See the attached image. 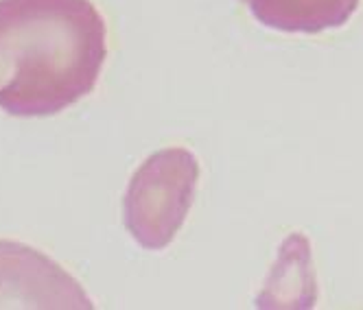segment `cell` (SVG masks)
<instances>
[{"instance_id":"3957f363","label":"cell","mask_w":363,"mask_h":310,"mask_svg":"<svg viewBox=\"0 0 363 310\" xmlns=\"http://www.w3.org/2000/svg\"><path fill=\"white\" fill-rule=\"evenodd\" d=\"M0 308H92L82 284L38 249L0 241Z\"/></svg>"},{"instance_id":"6da1fadb","label":"cell","mask_w":363,"mask_h":310,"mask_svg":"<svg viewBox=\"0 0 363 310\" xmlns=\"http://www.w3.org/2000/svg\"><path fill=\"white\" fill-rule=\"evenodd\" d=\"M108 57L92 0H0V110L53 116L90 94Z\"/></svg>"},{"instance_id":"277c9868","label":"cell","mask_w":363,"mask_h":310,"mask_svg":"<svg viewBox=\"0 0 363 310\" xmlns=\"http://www.w3.org/2000/svg\"><path fill=\"white\" fill-rule=\"evenodd\" d=\"M243 3L267 29L308 35L344 27L359 7V0H243Z\"/></svg>"},{"instance_id":"7a4b0ae2","label":"cell","mask_w":363,"mask_h":310,"mask_svg":"<svg viewBox=\"0 0 363 310\" xmlns=\"http://www.w3.org/2000/svg\"><path fill=\"white\" fill-rule=\"evenodd\" d=\"M199 184V162L189 149H162L129 179L123 221L134 241L151 251L173 243L184 225Z\"/></svg>"}]
</instances>
